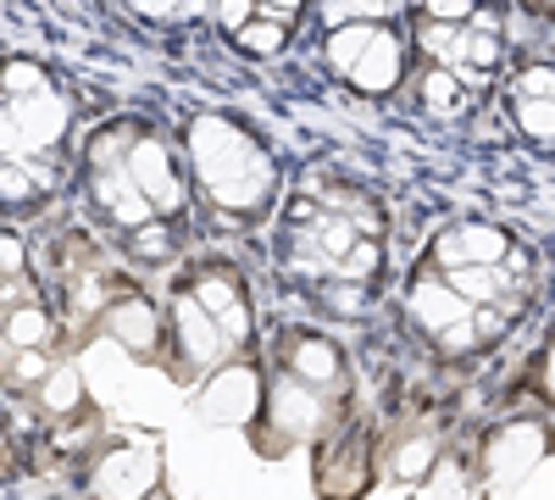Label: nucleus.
<instances>
[{
  "mask_svg": "<svg viewBox=\"0 0 555 500\" xmlns=\"http://www.w3.org/2000/svg\"><path fill=\"white\" fill-rule=\"evenodd\" d=\"M190 156L201 167L206 195L222 211H256L272 190V162L261 156V145L222 117H201L190 128Z\"/></svg>",
  "mask_w": 555,
  "mask_h": 500,
  "instance_id": "f257e3e1",
  "label": "nucleus"
},
{
  "mask_svg": "<svg viewBox=\"0 0 555 500\" xmlns=\"http://www.w3.org/2000/svg\"><path fill=\"white\" fill-rule=\"evenodd\" d=\"M261 400H267V428H278L272 450H284V445H295V439H317V434H322V423H328L322 389H311V384L278 379Z\"/></svg>",
  "mask_w": 555,
  "mask_h": 500,
  "instance_id": "f03ea898",
  "label": "nucleus"
},
{
  "mask_svg": "<svg viewBox=\"0 0 555 500\" xmlns=\"http://www.w3.org/2000/svg\"><path fill=\"white\" fill-rule=\"evenodd\" d=\"M156 489V450L151 445H117L89 467V495L95 500H145Z\"/></svg>",
  "mask_w": 555,
  "mask_h": 500,
  "instance_id": "7ed1b4c3",
  "label": "nucleus"
},
{
  "mask_svg": "<svg viewBox=\"0 0 555 500\" xmlns=\"http://www.w3.org/2000/svg\"><path fill=\"white\" fill-rule=\"evenodd\" d=\"M122 172H128V184L151 201V211H162V217L183 211V184H178V167H172L162 140H133L128 156H122Z\"/></svg>",
  "mask_w": 555,
  "mask_h": 500,
  "instance_id": "20e7f679",
  "label": "nucleus"
},
{
  "mask_svg": "<svg viewBox=\"0 0 555 500\" xmlns=\"http://www.w3.org/2000/svg\"><path fill=\"white\" fill-rule=\"evenodd\" d=\"M201 406H206L211 423H228V428L256 423V412H261V373L245 368V361H234V368H217V373L206 379Z\"/></svg>",
  "mask_w": 555,
  "mask_h": 500,
  "instance_id": "39448f33",
  "label": "nucleus"
},
{
  "mask_svg": "<svg viewBox=\"0 0 555 500\" xmlns=\"http://www.w3.org/2000/svg\"><path fill=\"white\" fill-rule=\"evenodd\" d=\"M172 334H178V356H183V373H211L217 361L228 356V345H222V334H217V323L211 317L183 295V300H172Z\"/></svg>",
  "mask_w": 555,
  "mask_h": 500,
  "instance_id": "423d86ee",
  "label": "nucleus"
},
{
  "mask_svg": "<svg viewBox=\"0 0 555 500\" xmlns=\"http://www.w3.org/2000/svg\"><path fill=\"white\" fill-rule=\"evenodd\" d=\"M101 329H106V339H112V345H122L128 356H156L162 317H156V306H151L145 295H122V300H112V306H106Z\"/></svg>",
  "mask_w": 555,
  "mask_h": 500,
  "instance_id": "0eeeda50",
  "label": "nucleus"
},
{
  "mask_svg": "<svg viewBox=\"0 0 555 500\" xmlns=\"http://www.w3.org/2000/svg\"><path fill=\"white\" fill-rule=\"evenodd\" d=\"M505 251H512V240L500 229H489V222H461V229L434 240V256L444 267H500Z\"/></svg>",
  "mask_w": 555,
  "mask_h": 500,
  "instance_id": "6e6552de",
  "label": "nucleus"
},
{
  "mask_svg": "<svg viewBox=\"0 0 555 500\" xmlns=\"http://www.w3.org/2000/svg\"><path fill=\"white\" fill-rule=\"evenodd\" d=\"M12 117H17L23 151H44V145H56L67 133V101L56 95L51 84L34 89V95H23V101H12Z\"/></svg>",
  "mask_w": 555,
  "mask_h": 500,
  "instance_id": "1a4fd4ad",
  "label": "nucleus"
},
{
  "mask_svg": "<svg viewBox=\"0 0 555 500\" xmlns=\"http://www.w3.org/2000/svg\"><path fill=\"white\" fill-rule=\"evenodd\" d=\"M284 361H289V379L295 384H311V389H339V379H345L339 345L322 339V334H295L289 350H284Z\"/></svg>",
  "mask_w": 555,
  "mask_h": 500,
  "instance_id": "9d476101",
  "label": "nucleus"
},
{
  "mask_svg": "<svg viewBox=\"0 0 555 500\" xmlns=\"http://www.w3.org/2000/svg\"><path fill=\"white\" fill-rule=\"evenodd\" d=\"M539 450H544V428H533V423L494 428V439H489V450H483V467H489L494 478H522V473H533Z\"/></svg>",
  "mask_w": 555,
  "mask_h": 500,
  "instance_id": "9b49d317",
  "label": "nucleus"
},
{
  "mask_svg": "<svg viewBox=\"0 0 555 500\" xmlns=\"http://www.w3.org/2000/svg\"><path fill=\"white\" fill-rule=\"evenodd\" d=\"M356 89H366V95H384V89L400 84V39L389 28H378L373 39H366V51L356 56V67L345 73Z\"/></svg>",
  "mask_w": 555,
  "mask_h": 500,
  "instance_id": "f8f14e48",
  "label": "nucleus"
},
{
  "mask_svg": "<svg viewBox=\"0 0 555 500\" xmlns=\"http://www.w3.org/2000/svg\"><path fill=\"white\" fill-rule=\"evenodd\" d=\"M405 311H411V323L416 329H428V334H439V329H450V323H467V300H461L450 284H439V279H423L411 290V300H405Z\"/></svg>",
  "mask_w": 555,
  "mask_h": 500,
  "instance_id": "ddd939ff",
  "label": "nucleus"
},
{
  "mask_svg": "<svg viewBox=\"0 0 555 500\" xmlns=\"http://www.w3.org/2000/svg\"><path fill=\"white\" fill-rule=\"evenodd\" d=\"M95 201L106 206V217L117 222V229H139V222H151V217H156V211H151V201H145V195H139V190L128 184L122 162L95 172Z\"/></svg>",
  "mask_w": 555,
  "mask_h": 500,
  "instance_id": "4468645a",
  "label": "nucleus"
},
{
  "mask_svg": "<svg viewBox=\"0 0 555 500\" xmlns=\"http://www.w3.org/2000/svg\"><path fill=\"white\" fill-rule=\"evenodd\" d=\"M0 339H7L12 350H44L56 339V317L34 306V300H12L7 317H0Z\"/></svg>",
  "mask_w": 555,
  "mask_h": 500,
  "instance_id": "2eb2a0df",
  "label": "nucleus"
},
{
  "mask_svg": "<svg viewBox=\"0 0 555 500\" xmlns=\"http://www.w3.org/2000/svg\"><path fill=\"white\" fill-rule=\"evenodd\" d=\"M450 290L467 306H494L512 295V272L505 267H450Z\"/></svg>",
  "mask_w": 555,
  "mask_h": 500,
  "instance_id": "dca6fc26",
  "label": "nucleus"
},
{
  "mask_svg": "<svg viewBox=\"0 0 555 500\" xmlns=\"http://www.w3.org/2000/svg\"><path fill=\"white\" fill-rule=\"evenodd\" d=\"M434 462H439V434H400V445L389 450V478H405V484H416V478H428L434 473Z\"/></svg>",
  "mask_w": 555,
  "mask_h": 500,
  "instance_id": "f3484780",
  "label": "nucleus"
},
{
  "mask_svg": "<svg viewBox=\"0 0 555 500\" xmlns=\"http://www.w3.org/2000/svg\"><path fill=\"white\" fill-rule=\"evenodd\" d=\"M34 400H39L44 418H73L78 406H83V384H78L73 368H51V373L34 384Z\"/></svg>",
  "mask_w": 555,
  "mask_h": 500,
  "instance_id": "a211bd4d",
  "label": "nucleus"
},
{
  "mask_svg": "<svg viewBox=\"0 0 555 500\" xmlns=\"http://www.w3.org/2000/svg\"><path fill=\"white\" fill-rule=\"evenodd\" d=\"M373 34H378V23H339V28L328 34V62H334V73H350Z\"/></svg>",
  "mask_w": 555,
  "mask_h": 500,
  "instance_id": "6ab92c4d",
  "label": "nucleus"
},
{
  "mask_svg": "<svg viewBox=\"0 0 555 500\" xmlns=\"http://www.w3.org/2000/svg\"><path fill=\"white\" fill-rule=\"evenodd\" d=\"M190 300H195L206 317H217V311H228V306H240L245 295H240V284L228 279V272H201L195 290H190Z\"/></svg>",
  "mask_w": 555,
  "mask_h": 500,
  "instance_id": "aec40b11",
  "label": "nucleus"
},
{
  "mask_svg": "<svg viewBox=\"0 0 555 500\" xmlns=\"http://www.w3.org/2000/svg\"><path fill=\"white\" fill-rule=\"evenodd\" d=\"M34 195H39V167L0 162V201H7V206H28Z\"/></svg>",
  "mask_w": 555,
  "mask_h": 500,
  "instance_id": "412c9836",
  "label": "nucleus"
},
{
  "mask_svg": "<svg viewBox=\"0 0 555 500\" xmlns=\"http://www.w3.org/2000/svg\"><path fill=\"white\" fill-rule=\"evenodd\" d=\"M234 39L245 44L250 56H272V51H284V39H289V28L278 23V17H272V23H267V17H250V23H245V28H240Z\"/></svg>",
  "mask_w": 555,
  "mask_h": 500,
  "instance_id": "4be33fe9",
  "label": "nucleus"
},
{
  "mask_svg": "<svg viewBox=\"0 0 555 500\" xmlns=\"http://www.w3.org/2000/svg\"><path fill=\"white\" fill-rule=\"evenodd\" d=\"M334 272H339V279H350V284H366V279L378 272V245H373V240H356V245L334 261Z\"/></svg>",
  "mask_w": 555,
  "mask_h": 500,
  "instance_id": "5701e85b",
  "label": "nucleus"
},
{
  "mask_svg": "<svg viewBox=\"0 0 555 500\" xmlns=\"http://www.w3.org/2000/svg\"><path fill=\"white\" fill-rule=\"evenodd\" d=\"M423 101H428L434 117H450V112L461 106V84H455V73L434 67V73H428V89H423Z\"/></svg>",
  "mask_w": 555,
  "mask_h": 500,
  "instance_id": "b1692460",
  "label": "nucleus"
},
{
  "mask_svg": "<svg viewBox=\"0 0 555 500\" xmlns=\"http://www.w3.org/2000/svg\"><path fill=\"white\" fill-rule=\"evenodd\" d=\"M311 245L322 251V256H328V261H339L350 245H356V229H350V222L345 217H328V222H317V234H311Z\"/></svg>",
  "mask_w": 555,
  "mask_h": 500,
  "instance_id": "393cba45",
  "label": "nucleus"
},
{
  "mask_svg": "<svg viewBox=\"0 0 555 500\" xmlns=\"http://www.w3.org/2000/svg\"><path fill=\"white\" fill-rule=\"evenodd\" d=\"M128 240H133V256H145V261L172 256V234L162 229V222H139V229H128Z\"/></svg>",
  "mask_w": 555,
  "mask_h": 500,
  "instance_id": "a878e982",
  "label": "nucleus"
},
{
  "mask_svg": "<svg viewBox=\"0 0 555 500\" xmlns=\"http://www.w3.org/2000/svg\"><path fill=\"white\" fill-rule=\"evenodd\" d=\"M0 89L23 101V95H34V89H44V73L34 62H7V67H0Z\"/></svg>",
  "mask_w": 555,
  "mask_h": 500,
  "instance_id": "bb28decb",
  "label": "nucleus"
},
{
  "mask_svg": "<svg viewBox=\"0 0 555 500\" xmlns=\"http://www.w3.org/2000/svg\"><path fill=\"white\" fill-rule=\"evenodd\" d=\"M467 317H473V311H467ZM434 345H439V356H450V361H455V356H473L483 339L473 334V323H450V329H439V334H434Z\"/></svg>",
  "mask_w": 555,
  "mask_h": 500,
  "instance_id": "cd10ccee",
  "label": "nucleus"
},
{
  "mask_svg": "<svg viewBox=\"0 0 555 500\" xmlns=\"http://www.w3.org/2000/svg\"><path fill=\"white\" fill-rule=\"evenodd\" d=\"M44 373H51V361H44V350H17V361L7 368V379H12L17 389H34Z\"/></svg>",
  "mask_w": 555,
  "mask_h": 500,
  "instance_id": "c85d7f7f",
  "label": "nucleus"
},
{
  "mask_svg": "<svg viewBox=\"0 0 555 500\" xmlns=\"http://www.w3.org/2000/svg\"><path fill=\"white\" fill-rule=\"evenodd\" d=\"M517 117H522V128L533 133V140L550 151V140H555V128H550V101H528V95H522V101H517Z\"/></svg>",
  "mask_w": 555,
  "mask_h": 500,
  "instance_id": "c756f323",
  "label": "nucleus"
},
{
  "mask_svg": "<svg viewBox=\"0 0 555 500\" xmlns=\"http://www.w3.org/2000/svg\"><path fill=\"white\" fill-rule=\"evenodd\" d=\"M322 306L339 311V317H356V311L366 306V290H361V284H350V279H339V284L322 290Z\"/></svg>",
  "mask_w": 555,
  "mask_h": 500,
  "instance_id": "7c9ffc66",
  "label": "nucleus"
},
{
  "mask_svg": "<svg viewBox=\"0 0 555 500\" xmlns=\"http://www.w3.org/2000/svg\"><path fill=\"white\" fill-rule=\"evenodd\" d=\"M389 12V0H334V17L339 23H373Z\"/></svg>",
  "mask_w": 555,
  "mask_h": 500,
  "instance_id": "2f4dec72",
  "label": "nucleus"
},
{
  "mask_svg": "<svg viewBox=\"0 0 555 500\" xmlns=\"http://www.w3.org/2000/svg\"><path fill=\"white\" fill-rule=\"evenodd\" d=\"M0 279H23V240L0 234Z\"/></svg>",
  "mask_w": 555,
  "mask_h": 500,
  "instance_id": "473e14b6",
  "label": "nucleus"
},
{
  "mask_svg": "<svg viewBox=\"0 0 555 500\" xmlns=\"http://www.w3.org/2000/svg\"><path fill=\"white\" fill-rule=\"evenodd\" d=\"M550 89H555V78H550V67H544V62L522 73V95H528V101H550Z\"/></svg>",
  "mask_w": 555,
  "mask_h": 500,
  "instance_id": "72a5a7b5",
  "label": "nucleus"
},
{
  "mask_svg": "<svg viewBox=\"0 0 555 500\" xmlns=\"http://www.w3.org/2000/svg\"><path fill=\"white\" fill-rule=\"evenodd\" d=\"M23 140H17V117H12V101H0V156H17Z\"/></svg>",
  "mask_w": 555,
  "mask_h": 500,
  "instance_id": "f704fd0d",
  "label": "nucleus"
},
{
  "mask_svg": "<svg viewBox=\"0 0 555 500\" xmlns=\"http://www.w3.org/2000/svg\"><path fill=\"white\" fill-rule=\"evenodd\" d=\"M217 23L240 34V28L250 23V0H222V7H217Z\"/></svg>",
  "mask_w": 555,
  "mask_h": 500,
  "instance_id": "c9c22d12",
  "label": "nucleus"
},
{
  "mask_svg": "<svg viewBox=\"0 0 555 500\" xmlns=\"http://www.w3.org/2000/svg\"><path fill=\"white\" fill-rule=\"evenodd\" d=\"M428 12L439 23H455V17H473V0H428Z\"/></svg>",
  "mask_w": 555,
  "mask_h": 500,
  "instance_id": "e433bc0d",
  "label": "nucleus"
},
{
  "mask_svg": "<svg viewBox=\"0 0 555 500\" xmlns=\"http://www.w3.org/2000/svg\"><path fill=\"white\" fill-rule=\"evenodd\" d=\"M139 12H151V17H162V12H172V0H133Z\"/></svg>",
  "mask_w": 555,
  "mask_h": 500,
  "instance_id": "4c0bfd02",
  "label": "nucleus"
},
{
  "mask_svg": "<svg viewBox=\"0 0 555 500\" xmlns=\"http://www.w3.org/2000/svg\"><path fill=\"white\" fill-rule=\"evenodd\" d=\"M261 7H278V12H295L300 0H261Z\"/></svg>",
  "mask_w": 555,
  "mask_h": 500,
  "instance_id": "58836bf2",
  "label": "nucleus"
},
{
  "mask_svg": "<svg viewBox=\"0 0 555 500\" xmlns=\"http://www.w3.org/2000/svg\"><path fill=\"white\" fill-rule=\"evenodd\" d=\"M539 7H544V0H539Z\"/></svg>",
  "mask_w": 555,
  "mask_h": 500,
  "instance_id": "ea45409f",
  "label": "nucleus"
}]
</instances>
